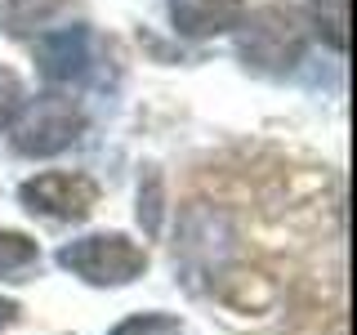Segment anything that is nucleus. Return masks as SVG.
<instances>
[{
	"instance_id": "obj_1",
	"label": "nucleus",
	"mask_w": 357,
	"mask_h": 335,
	"mask_svg": "<svg viewBox=\"0 0 357 335\" xmlns=\"http://www.w3.org/2000/svg\"><path fill=\"white\" fill-rule=\"evenodd\" d=\"M237 54L245 67L255 72H290L299 59H304V45H308V31H304V14L290 5H264L255 9L250 18L237 22Z\"/></svg>"
},
{
	"instance_id": "obj_2",
	"label": "nucleus",
	"mask_w": 357,
	"mask_h": 335,
	"mask_svg": "<svg viewBox=\"0 0 357 335\" xmlns=\"http://www.w3.org/2000/svg\"><path fill=\"white\" fill-rule=\"evenodd\" d=\"M59 264L89 286H130L148 268V251L121 232H94V237L67 241L59 251Z\"/></svg>"
},
{
	"instance_id": "obj_3",
	"label": "nucleus",
	"mask_w": 357,
	"mask_h": 335,
	"mask_svg": "<svg viewBox=\"0 0 357 335\" xmlns=\"http://www.w3.org/2000/svg\"><path fill=\"white\" fill-rule=\"evenodd\" d=\"M85 130V112L63 94H40L14 117V152L18 156H59Z\"/></svg>"
},
{
	"instance_id": "obj_4",
	"label": "nucleus",
	"mask_w": 357,
	"mask_h": 335,
	"mask_svg": "<svg viewBox=\"0 0 357 335\" xmlns=\"http://www.w3.org/2000/svg\"><path fill=\"white\" fill-rule=\"evenodd\" d=\"M22 206L31 215H45V219H59V223H81L89 210L98 206V184L85 174H67V170H50V174H36L18 188Z\"/></svg>"
},
{
	"instance_id": "obj_5",
	"label": "nucleus",
	"mask_w": 357,
	"mask_h": 335,
	"mask_svg": "<svg viewBox=\"0 0 357 335\" xmlns=\"http://www.w3.org/2000/svg\"><path fill=\"white\" fill-rule=\"evenodd\" d=\"M36 63H40V76L54 81V85L85 81V72H89V31L81 22L59 27V31H45L36 40Z\"/></svg>"
},
{
	"instance_id": "obj_6",
	"label": "nucleus",
	"mask_w": 357,
	"mask_h": 335,
	"mask_svg": "<svg viewBox=\"0 0 357 335\" xmlns=\"http://www.w3.org/2000/svg\"><path fill=\"white\" fill-rule=\"evenodd\" d=\"M245 18V0H170V22L178 36H219Z\"/></svg>"
},
{
	"instance_id": "obj_7",
	"label": "nucleus",
	"mask_w": 357,
	"mask_h": 335,
	"mask_svg": "<svg viewBox=\"0 0 357 335\" xmlns=\"http://www.w3.org/2000/svg\"><path fill=\"white\" fill-rule=\"evenodd\" d=\"M72 0H0V31L9 36H31L45 22H54Z\"/></svg>"
},
{
	"instance_id": "obj_8",
	"label": "nucleus",
	"mask_w": 357,
	"mask_h": 335,
	"mask_svg": "<svg viewBox=\"0 0 357 335\" xmlns=\"http://www.w3.org/2000/svg\"><path fill=\"white\" fill-rule=\"evenodd\" d=\"M36 264H40V246L31 241L27 232H5L0 228V277L22 282Z\"/></svg>"
},
{
	"instance_id": "obj_9",
	"label": "nucleus",
	"mask_w": 357,
	"mask_h": 335,
	"mask_svg": "<svg viewBox=\"0 0 357 335\" xmlns=\"http://www.w3.org/2000/svg\"><path fill=\"white\" fill-rule=\"evenodd\" d=\"M349 0H312V27H317V36L331 45V50L344 54V45H349Z\"/></svg>"
},
{
	"instance_id": "obj_10",
	"label": "nucleus",
	"mask_w": 357,
	"mask_h": 335,
	"mask_svg": "<svg viewBox=\"0 0 357 335\" xmlns=\"http://www.w3.org/2000/svg\"><path fill=\"white\" fill-rule=\"evenodd\" d=\"M112 335H178V318H170V313H139V318L121 322Z\"/></svg>"
},
{
	"instance_id": "obj_11",
	"label": "nucleus",
	"mask_w": 357,
	"mask_h": 335,
	"mask_svg": "<svg viewBox=\"0 0 357 335\" xmlns=\"http://www.w3.org/2000/svg\"><path fill=\"white\" fill-rule=\"evenodd\" d=\"M22 112V81L9 67H0V130L14 126V117Z\"/></svg>"
},
{
	"instance_id": "obj_12",
	"label": "nucleus",
	"mask_w": 357,
	"mask_h": 335,
	"mask_svg": "<svg viewBox=\"0 0 357 335\" xmlns=\"http://www.w3.org/2000/svg\"><path fill=\"white\" fill-rule=\"evenodd\" d=\"M139 219L148 232L161 228V179H148V193H139Z\"/></svg>"
},
{
	"instance_id": "obj_13",
	"label": "nucleus",
	"mask_w": 357,
	"mask_h": 335,
	"mask_svg": "<svg viewBox=\"0 0 357 335\" xmlns=\"http://www.w3.org/2000/svg\"><path fill=\"white\" fill-rule=\"evenodd\" d=\"M14 322H18V304H14V299H0V331L14 327Z\"/></svg>"
}]
</instances>
